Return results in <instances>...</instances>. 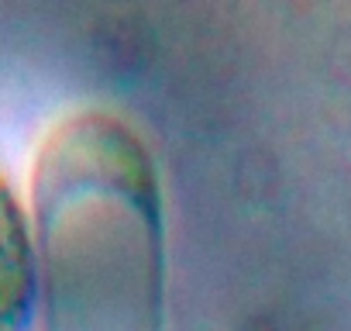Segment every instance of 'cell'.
Listing matches in <instances>:
<instances>
[{
    "label": "cell",
    "instance_id": "cell-2",
    "mask_svg": "<svg viewBox=\"0 0 351 331\" xmlns=\"http://www.w3.org/2000/svg\"><path fill=\"white\" fill-rule=\"evenodd\" d=\"M35 304V255L25 214L0 180V331H28Z\"/></svg>",
    "mask_w": 351,
    "mask_h": 331
},
{
    "label": "cell",
    "instance_id": "cell-1",
    "mask_svg": "<svg viewBox=\"0 0 351 331\" xmlns=\"http://www.w3.org/2000/svg\"><path fill=\"white\" fill-rule=\"evenodd\" d=\"M42 231L56 331H155V190L145 159L110 124H73L45 162Z\"/></svg>",
    "mask_w": 351,
    "mask_h": 331
}]
</instances>
